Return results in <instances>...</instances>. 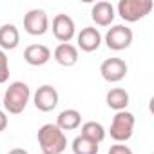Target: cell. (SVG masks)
Instances as JSON below:
<instances>
[{"label": "cell", "instance_id": "1", "mask_svg": "<svg viewBox=\"0 0 154 154\" xmlns=\"http://www.w3.org/2000/svg\"><path fill=\"white\" fill-rule=\"evenodd\" d=\"M36 140L42 149V154H62L67 147V138H65L63 131L56 127V123L42 125L38 129Z\"/></svg>", "mask_w": 154, "mask_h": 154}, {"label": "cell", "instance_id": "2", "mask_svg": "<svg viewBox=\"0 0 154 154\" xmlns=\"http://www.w3.org/2000/svg\"><path fill=\"white\" fill-rule=\"evenodd\" d=\"M31 98V89L24 82H13L6 89L4 94V107L9 114H20L27 107Z\"/></svg>", "mask_w": 154, "mask_h": 154}, {"label": "cell", "instance_id": "3", "mask_svg": "<svg viewBox=\"0 0 154 154\" xmlns=\"http://www.w3.org/2000/svg\"><path fill=\"white\" fill-rule=\"evenodd\" d=\"M134 114L129 112V111H118L114 116H112V122H111V129H109V134L114 141L118 143H123L127 140H131L132 132H134Z\"/></svg>", "mask_w": 154, "mask_h": 154}, {"label": "cell", "instance_id": "4", "mask_svg": "<svg viewBox=\"0 0 154 154\" xmlns=\"http://www.w3.org/2000/svg\"><path fill=\"white\" fill-rule=\"evenodd\" d=\"M152 0H120L116 9L125 22H138L145 18L152 11Z\"/></svg>", "mask_w": 154, "mask_h": 154}, {"label": "cell", "instance_id": "5", "mask_svg": "<svg viewBox=\"0 0 154 154\" xmlns=\"http://www.w3.org/2000/svg\"><path fill=\"white\" fill-rule=\"evenodd\" d=\"M132 38H134V35H132V29L131 27H127L125 24H116V26H112L107 31L105 44L112 51H123V49L131 47Z\"/></svg>", "mask_w": 154, "mask_h": 154}, {"label": "cell", "instance_id": "6", "mask_svg": "<svg viewBox=\"0 0 154 154\" xmlns=\"http://www.w3.org/2000/svg\"><path fill=\"white\" fill-rule=\"evenodd\" d=\"M24 29L31 36H42L49 29V18L44 9H31L24 17Z\"/></svg>", "mask_w": 154, "mask_h": 154}, {"label": "cell", "instance_id": "7", "mask_svg": "<svg viewBox=\"0 0 154 154\" xmlns=\"http://www.w3.org/2000/svg\"><path fill=\"white\" fill-rule=\"evenodd\" d=\"M127 63L125 60L122 58H107L102 62L100 65V74H102V78L109 84H116V82H122L125 76H127Z\"/></svg>", "mask_w": 154, "mask_h": 154}, {"label": "cell", "instance_id": "8", "mask_svg": "<svg viewBox=\"0 0 154 154\" xmlns=\"http://www.w3.org/2000/svg\"><path fill=\"white\" fill-rule=\"evenodd\" d=\"M74 33H76V26H74V20L69 15L60 13L53 18V35L58 42L69 44L74 38Z\"/></svg>", "mask_w": 154, "mask_h": 154}, {"label": "cell", "instance_id": "9", "mask_svg": "<svg viewBox=\"0 0 154 154\" xmlns=\"http://www.w3.org/2000/svg\"><path fill=\"white\" fill-rule=\"evenodd\" d=\"M33 102H35V107L42 112H49L53 111L56 105H58V91L53 87V85H42L36 89L35 96H33Z\"/></svg>", "mask_w": 154, "mask_h": 154}, {"label": "cell", "instance_id": "10", "mask_svg": "<svg viewBox=\"0 0 154 154\" xmlns=\"http://www.w3.org/2000/svg\"><path fill=\"white\" fill-rule=\"evenodd\" d=\"M24 60L33 67L45 65L51 60V49L44 44H31L24 51Z\"/></svg>", "mask_w": 154, "mask_h": 154}, {"label": "cell", "instance_id": "11", "mask_svg": "<svg viewBox=\"0 0 154 154\" xmlns=\"http://www.w3.org/2000/svg\"><path fill=\"white\" fill-rule=\"evenodd\" d=\"M114 17H116V11H114V6L111 2H96L91 9V18L100 27L111 26Z\"/></svg>", "mask_w": 154, "mask_h": 154}, {"label": "cell", "instance_id": "12", "mask_svg": "<svg viewBox=\"0 0 154 154\" xmlns=\"http://www.w3.org/2000/svg\"><path fill=\"white\" fill-rule=\"evenodd\" d=\"M76 42H78V47L82 49V51H85V53H93V51H96L98 47H100V44H102V35H100V31L96 29V27H84L80 33H78V36H76Z\"/></svg>", "mask_w": 154, "mask_h": 154}, {"label": "cell", "instance_id": "13", "mask_svg": "<svg viewBox=\"0 0 154 154\" xmlns=\"http://www.w3.org/2000/svg\"><path fill=\"white\" fill-rule=\"evenodd\" d=\"M53 56L60 65L72 67V65H76V62H78V47H74L72 44H58Z\"/></svg>", "mask_w": 154, "mask_h": 154}, {"label": "cell", "instance_id": "14", "mask_svg": "<svg viewBox=\"0 0 154 154\" xmlns=\"http://www.w3.org/2000/svg\"><path fill=\"white\" fill-rule=\"evenodd\" d=\"M18 44H20V33L15 24L0 26V49L11 51V49H17Z\"/></svg>", "mask_w": 154, "mask_h": 154}, {"label": "cell", "instance_id": "15", "mask_svg": "<svg viewBox=\"0 0 154 154\" xmlns=\"http://www.w3.org/2000/svg\"><path fill=\"white\" fill-rule=\"evenodd\" d=\"M82 125V114L76 109H65L56 116V127L62 131H74Z\"/></svg>", "mask_w": 154, "mask_h": 154}, {"label": "cell", "instance_id": "16", "mask_svg": "<svg viewBox=\"0 0 154 154\" xmlns=\"http://www.w3.org/2000/svg\"><path fill=\"white\" fill-rule=\"evenodd\" d=\"M105 102H107V105L112 109V111H125L127 109V105H129V93L125 91V89H122V87H114V89H111L109 93H107V96H105Z\"/></svg>", "mask_w": 154, "mask_h": 154}, {"label": "cell", "instance_id": "17", "mask_svg": "<svg viewBox=\"0 0 154 154\" xmlns=\"http://www.w3.org/2000/svg\"><path fill=\"white\" fill-rule=\"evenodd\" d=\"M82 136H85L87 140H91V141L100 145L105 140V129L98 122H85L82 125Z\"/></svg>", "mask_w": 154, "mask_h": 154}, {"label": "cell", "instance_id": "18", "mask_svg": "<svg viewBox=\"0 0 154 154\" xmlns=\"http://www.w3.org/2000/svg\"><path fill=\"white\" fill-rule=\"evenodd\" d=\"M98 150H100V145L87 140L82 134L72 140V152L74 154H98Z\"/></svg>", "mask_w": 154, "mask_h": 154}, {"label": "cell", "instance_id": "19", "mask_svg": "<svg viewBox=\"0 0 154 154\" xmlns=\"http://www.w3.org/2000/svg\"><path fill=\"white\" fill-rule=\"evenodd\" d=\"M9 78V60L6 51L0 49V84H6Z\"/></svg>", "mask_w": 154, "mask_h": 154}, {"label": "cell", "instance_id": "20", "mask_svg": "<svg viewBox=\"0 0 154 154\" xmlns=\"http://www.w3.org/2000/svg\"><path fill=\"white\" fill-rule=\"evenodd\" d=\"M109 154H132V150H131V147L118 143V145H111Z\"/></svg>", "mask_w": 154, "mask_h": 154}, {"label": "cell", "instance_id": "21", "mask_svg": "<svg viewBox=\"0 0 154 154\" xmlns=\"http://www.w3.org/2000/svg\"><path fill=\"white\" fill-rule=\"evenodd\" d=\"M6 127H8V116L4 111H0V132L6 131Z\"/></svg>", "mask_w": 154, "mask_h": 154}, {"label": "cell", "instance_id": "22", "mask_svg": "<svg viewBox=\"0 0 154 154\" xmlns=\"http://www.w3.org/2000/svg\"><path fill=\"white\" fill-rule=\"evenodd\" d=\"M8 154H29L27 150H24V149H11Z\"/></svg>", "mask_w": 154, "mask_h": 154}]
</instances>
